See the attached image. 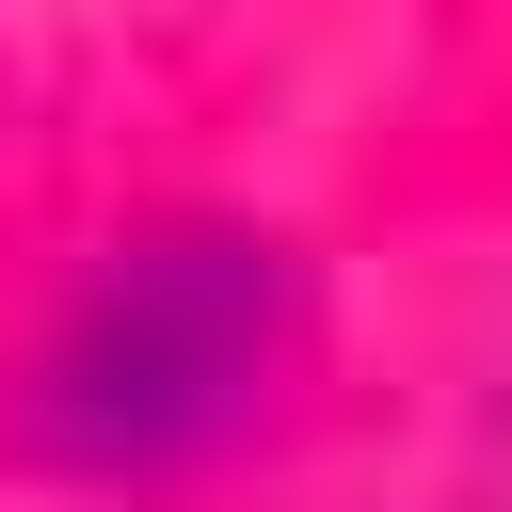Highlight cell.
Segmentation results:
<instances>
[{"label":"cell","instance_id":"cell-1","mask_svg":"<svg viewBox=\"0 0 512 512\" xmlns=\"http://www.w3.org/2000/svg\"><path fill=\"white\" fill-rule=\"evenodd\" d=\"M272 368H288V256L256 224H160L80 288L32 432L64 464H192L272 400Z\"/></svg>","mask_w":512,"mask_h":512}]
</instances>
